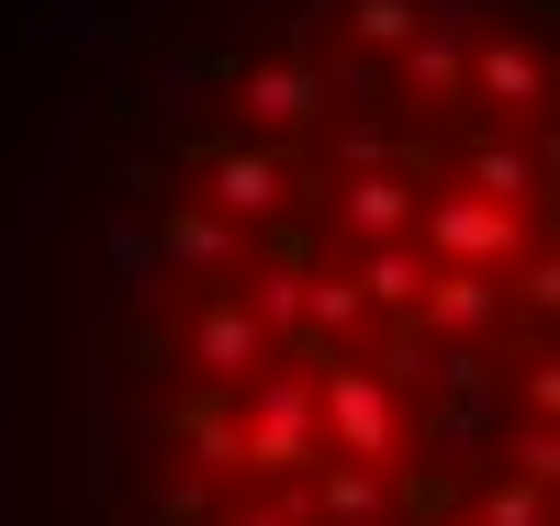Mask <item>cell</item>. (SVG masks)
<instances>
[{
  "instance_id": "obj_1",
  "label": "cell",
  "mask_w": 560,
  "mask_h": 526,
  "mask_svg": "<svg viewBox=\"0 0 560 526\" xmlns=\"http://www.w3.org/2000/svg\"><path fill=\"white\" fill-rule=\"evenodd\" d=\"M471 526H549V482H527V470H482V482H471Z\"/></svg>"
},
{
  "instance_id": "obj_2",
  "label": "cell",
  "mask_w": 560,
  "mask_h": 526,
  "mask_svg": "<svg viewBox=\"0 0 560 526\" xmlns=\"http://www.w3.org/2000/svg\"><path fill=\"white\" fill-rule=\"evenodd\" d=\"M213 526H303V504H292V493H224Z\"/></svg>"
}]
</instances>
